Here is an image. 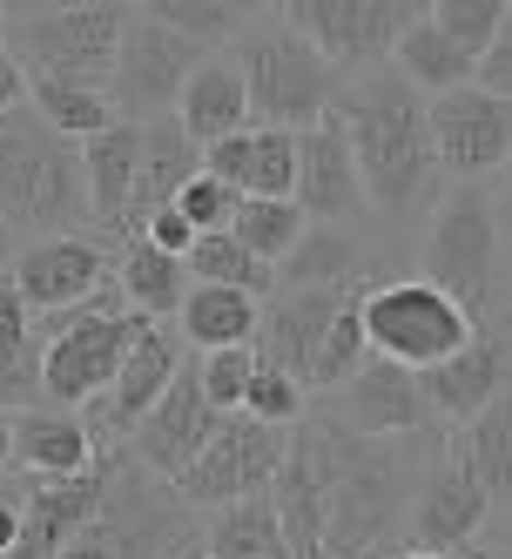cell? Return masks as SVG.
Segmentation results:
<instances>
[{
  "label": "cell",
  "instance_id": "c3c4849f",
  "mask_svg": "<svg viewBox=\"0 0 512 559\" xmlns=\"http://www.w3.org/2000/svg\"><path fill=\"white\" fill-rule=\"evenodd\" d=\"M492 210H499V223L512 229V163L499 169V195H492Z\"/></svg>",
  "mask_w": 512,
  "mask_h": 559
},
{
  "label": "cell",
  "instance_id": "ee69618b",
  "mask_svg": "<svg viewBox=\"0 0 512 559\" xmlns=\"http://www.w3.org/2000/svg\"><path fill=\"white\" fill-rule=\"evenodd\" d=\"M21 552V478H0V559Z\"/></svg>",
  "mask_w": 512,
  "mask_h": 559
},
{
  "label": "cell",
  "instance_id": "7402d4cb",
  "mask_svg": "<svg viewBox=\"0 0 512 559\" xmlns=\"http://www.w3.org/2000/svg\"><path fill=\"white\" fill-rule=\"evenodd\" d=\"M102 438L82 412H55V405H34L14 412V465L27 478H82L102 465Z\"/></svg>",
  "mask_w": 512,
  "mask_h": 559
},
{
  "label": "cell",
  "instance_id": "f6af8a7d",
  "mask_svg": "<svg viewBox=\"0 0 512 559\" xmlns=\"http://www.w3.org/2000/svg\"><path fill=\"white\" fill-rule=\"evenodd\" d=\"M459 559H512V506L492 512V526L479 533V546H465Z\"/></svg>",
  "mask_w": 512,
  "mask_h": 559
},
{
  "label": "cell",
  "instance_id": "7dc6e473",
  "mask_svg": "<svg viewBox=\"0 0 512 559\" xmlns=\"http://www.w3.org/2000/svg\"><path fill=\"white\" fill-rule=\"evenodd\" d=\"M21 250H27V243H21V236H14L8 223H0V284H14V263H21Z\"/></svg>",
  "mask_w": 512,
  "mask_h": 559
},
{
  "label": "cell",
  "instance_id": "d6986e66",
  "mask_svg": "<svg viewBox=\"0 0 512 559\" xmlns=\"http://www.w3.org/2000/svg\"><path fill=\"white\" fill-rule=\"evenodd\" d=\"M297 210L310 223H337V229H350L358 216H371L365 176H358V155H350V135L337 122V108L324 115L318 129L297 135Z\"/></svg>",
  "mask_w": 512,
  "mask_h": 559
},
{
  "label": "cell",
  "instance_id": "52a82bcc",
  "mask_svg": "<svg viewBox=\"0 0 512 559\" xmlns=\"http://www.w3.org/2000/svg\"><path fill=\"white\" fill-rule=\"evenodd\" d=\"M129 21L135 8L122 0H68V8H21L8 14V48L27 82L34 74H55V82H88L108 88L115 82V55L129 41Z\"/></svg>",
  "mask_w": 512,
  "mask_h": 559
},
{
  "label": "cell",
  "instance_id": "44dd1931",
  "mask_svg": "<svg viewBox=\"0 0 512 559\" xmlns=\"http://www.w3.org/2000/svg\"><path fill=\"white\" fill-rule=\"evenodd\" d=\"M371 290V284H365ZM358 297V290H284L277 304L263 310V331H257V357L284 365L303 391L318 378V350H324V331L337 324V310Z\"/></svg>",
  "mask_w": 512,
  "mask_h": 559
},
{
  "label": "cell",
  "instance_id": "74e56055",
  "mask_svg": "<svg viewBox=\"0 0 512 559\" xmlns=\"http://www.w3.org/2000/svg\"><path fill=\"white\" fill-rule=\"evenodd\" d=\"M243 195H257V203H297V135L290 129H257Z\"/></svg>",
  "mask_w": 512,
  "mask_h": 559
},
{
  "label": "cell",
  "instance_id": "2e32d148",
  "mask_svg": "<svg viewBox=\"0 0 512 559\" xmlns=\"http://www.w3.org/2000/svg\"><path fill=\"white\" fill-rule=\"evenodd\" d=\"M223 425H229V418L203 397V378H195V357H189V365L176 371V384H169V397L129 431V438H135V465H148L155 478H169V486H176V478L216 445Z\"/></svg>",
  "mask_w": 512,
  "mask_h": 559
},
{
  "label": "cell",
  "instance_id": "4316f807",
  "mask_svg": "<svg viewBox=\"0 0 512 559\" xmlns=\"http://www.w3.org/2000/svg\"><path fill=\"white\" fill-rule=\"evenodd\" d=\"M176 331L195 357L210 350H257V331H263V304L243 297V290H216V284H189L182 310H176Z\"/></svg>",
  "mask_w": 512,
  "mask_h": 559
},
{
  "label": "cell",
  "instance_id": "7a4b0ae2",
  "mask_svg": "<svg viewBox=\"0 0 512 559\" xmlns=\"http://www.w3.org/2000/svg\"><path fill=\"white\" fill-rule=\"evenodd\" d=\"M337 122L350 135V155H358V176H365V203L378 216H391V223L439 216L445 169H439V142H431V102L398 68L344 82Z\"/></svg>",
  "mask_w": 512,
  "mask_h": 559
},
{
  "label": "cell",
  "instance_id": "277c9868",
  "mask_svg": "<svg viewBox=\"0 0 512 559\" xmlns=\"http://www.w3.org/2000/svg\"><path fill=\"white\" fill-rule=\"evenodd\" d=\"M229 61L243 68V88H250V129L303 135V129H318L344 95V74L310 48L297 27H284L277 8H263L243 27V41H236Z\"/></svg>",
  "mask_w": 512,
  "mask_h": 559
},
{
  "label": "cell",
  "instance_id": "ab89813d",
  "mask_svg": "<svg viewBox=\"0 0 512 559\" xmlns=\"http://www.w3.org/2000/svg\"><path fill=\"white\" fill-rule=\"evenodd\" d=\"M176 210L195 223V236H223V229H236V210H243V195H236L229 182H216V176H195V182L176 195Z\"/></svg>",
  "mask_w": 512,
  "mask_h": 559
},
{
  "label": "cell",
  "instance_id": "7bdbcfd3",
  "mask_svg": "<svg viewBox=\"0 0 512 559\" xmlns=\"http://www.w3.org/2000/svg\"><path fill=\"white\" fill-rule=\"evenodd\" d=\"M479 88H486V95H499V102H512V14H505V27H499L492 55L479 61Z\"/></svg>",
  "mask_w": 512,
  "mask_h": 559
},
{
  "label": "cell",
  "instance_id": "7c38bea8",
  "mask_svg": "<svg viewBox=\"0 0 512 559\" xmlns=\"http://www.w3.org/2000/svg\"><path fill=\"white\" fill-rule=\"evenodd\" d=\"M431 142H439V169L445 182H492L505 163H512V102L486 95L479 82L459 88V95H439L431 102Z\"/></svg>",
  "mask_w": 512,
  "mask_h": 559
},
{
  "label": "cell",
  "instance_id": "b9f144b4",
  "mask_svg": "<svg viewBox=\"0 0 512 559\" xmlns=\"http://www.w3.org/2000/svg\"><path fill=\"white\" fill-rule=\"evenodd\" d=\"M142 236H148L155 250H169V257H182V263H189V250H195V243H203V236H195V223H189V216H182L176 203H169V210H155V216L142 223Z\"/></svg>",
  "mask_w": 512,
  "mask_h": 559
},
{
  "label": "cell",
  "instance_id": "bcb514c9",
  "mask_svg": "<svg viewBox=\"0 0 512 559\" xmlns=\"http://www.w3.org/2000/svg\"><path fill=\"white\" fill-rule=\"evenodd\" d=\"M14 108H27V68L0 48V115H14Z\"/></svg>",
  "mask_w": 512,
  "mask_h": 559
},
{
  "label": "cell",
  "instance_id": "8d00e7d4",
  "mask_svg": "<svg viewBox=\"0 0 512 559\" xmlns=\"http://www.w3.org/2000/svg\"><path fill=\"white\" fill-rule=\"evenodd\" d=\"M505 14H512V0H439V8H431V27H439L452 48H465L472 61H486Z\"/></svg>",
  "mask_w": 512,
  "mask_h": 559
},
{
  "label": "cell",
  "instance_id": "5b68a950",
  "mask_svg": "<svg viewBox=\"0 0 512 559\" xmlns=\"http://www.w3.org/2000/svg\"><path fill=\"white\" fill-rule=\"evenodd\" d=\"M425 284H439L472 324H492V310L505 304V223L492 210V189L459 182L445 189L439 216L425 223V250H418Z\"/></svg>",
  "mask_w": 512,
  "mask_h": 559
},
{
  "label": "cell",
  "instance_id": "d6a6232c",
  "mask_svg": "<svg viewBox=\"0 0 512 559\" xmlns=\"http://www.w3.org/2000/svg\"><path fill=\"white\" fill-rule=\"evenodd\" d=\"M452 445H459V459H465L472 472H479V486L492 492V506L505 512V506H512V391L499 397L492 412L472 418Z\"/></svg>",
  "mask_w": 512,
  "mask_h": 559
},
{
  "label": "cell",
  "instance_id": "681fc988",
  "mask_svg": "<svg viewBox=\"0 0 512 559\" xmlns=\"http://www.w3.org/2000/svg\"><path fill=\"white\" fill-rule=\"evenodd\" d=\"M14 465V412H0V472Z\"/></svg>",
  "mask_w": 512,
  "mask_h": 559
},
{
  "label": "cell",
  "instance_id": "1f68e13d",
  "mask_svg": "<svg viewBox=\"0 0 512 559\" xmlns=\"http://www.w3.org/2000/svg\"><path fill=\"white\" fill-rule=\"evenodd\" d=\"M27 108L41 115V122L61 135V142H95V135H108L122 115H115V102H108V88H88V82H55V74H34L27 82Z\"/></svg>",
  "mask_w": 512,
  "mask_h": 559
},
{
  "label": "cell",
  "instance_id": "cb8c5ba5",
  "mask_svg": "<svg viewBox=\"0 0 512 559\" xmlns=\"http://www.w3.org/2000/svg\"><path fill=\"white\" fill-rule=\"evenodd\" d=\"M371 250L358 243V229H337V223H310L303 243L277 263V297L284 290H365L378 284L371 276Z\"/></svg>",
  "mask_w": 512,
  "mask_h": 559
},
{
  "label": "cell",
  "instance_id": "9a60e30c",
  "mask_svg": "<svg viewBox=\"0 0 512 559\" xmlns=\"http://www.w3.org/2000/svg\"><path fill=\"white\" fill-rule=\"evenodd\" d=\"M115 452H122V445H108L102 465L82 472V478H27L21 472V552L14 559H61L74 539L95 526V512L108 506Z\"/></svg>",
  "mask_w": 512,
  "mask_h": 559
},
{
  "label": "cell",
  "instance_id": "30bf717a",
  "mask_svg": "<svg viewBox=\"0 0 512 559\" xmlns=\"http://www.w3.org/2000/svg\"><path fill=\"white\" fill-rule=\"evenodd\" d=\"M203 61H210V55L195 48V41H182L176 27H163L155 14L135 8L129 41H122V55H115V82H108L115 115H122V122H135V129L169 122L176 102H182V88H189V74L203 68Z\"/></svg>",
  "mask_w": 512,
  "mask_h": 559
},
{
  "label": "cell",
  "instance_id": "836d02e7",
  "mask_svg": "<svg viewBox=\"0 0 512 559\" xmlns=\"http://www.w3.org/2000/svg\"><path fill=\"white\" fill-rule=\"evenodd\" d=\"M142 14H155L163 27H176L182 41H195L203 55H216V48H236V41H243V27H250L263 8H229V0H148Z\"/></svg>",
  "mask_w": 512,
  "mask_h": 559
},
{
  "label": "cell",
  "instance_id": "ba28073f",
  "mask_svg": "<svg viewBox=\"0 0 512 559\" xmlns=\"http://www.w3.org/2000/svg\"><path fill=\"white\" fill-rule=\"evenodd\" d=\"M358 310H365L371 357H391V365H405L418 378L439 371L445 357H459L479 337V324H472L439 284H425V276H378L358 297Z\"/></svg>",
  "mask_w": 512,
  "mask_h": 559
},
{
  "label": "cell",
  "instance_id": "d4e9b609",
  "mask_svg": "<svg viewBox=\"0 0 512 559\" xmlns=\"http://www.w3.org/2000/svg\"><path fill=\"white\" fill-rule=\"evenodd\" d=\"M176 122L195 148H216L229 135L250 129V88H243V68H236L229 55H210L203 68L189 74V88L176 102Z\"/></svg>",
  "mask_w": 512,
  "mask_h": 559
},
{
  "label": "cell",
  "instance_id": "83f0119b",
  "mask_svg": "<svg viewBox=\"0 0 512 559\" xmlns=\"http://www.w3.org/2000/svg\"><path fill=\"white\" fill-rule=\"evenodd\" d=\"M189 263L182 257H169V250H155L148 236L135 229V236H122V250H115V290L129 297V310L135 317H148V324H163V317H176L182 310V297H189Z\"/></svg>",
  "mask_w": 512,
  "mask_h": 559
},
{
  "label": "cell",
  "instance_id": "3957f363",
  "mask_svg": "<svg viewBox=\"0 0 512 559\" xmlns=\"http://www.w3.org/2000/svg\"><path fill=\"white\" fill-rule=\"evenodd\" d=\"M0 223H8L21 243L95 229L82 148L61 142L34 108L0 115Z\"/></svg>",
  "mask_w": 512,
  "mask_h": 559
},
{
  "label": "cell",
  "instance_id": "f1b7e54d",
  "mask_svg": "<svg viewBox=\"0 0 512 559\" xmlns=\"http://www.w3.org/2000/svg\"><path fill=\"white\" fill-rule=\"evenodd\" d=\"M41 365H48L41 324H34V310L14 297V284H0V412H34V405H48Z\"/></svg>",
  "mask_w": 512,
  "mask_h": 559
},
{
  "label": "cell",
  "instance_id": "4fadbf2b",
  "mask_svg": "<svg viewBox=\"0 0 512 559\" xmlns=\"http://www.w3.org/2000/svg\"><path fill=\"white\" fill-rule=\"evenodd\" d=\"M492 492L479 486V472H472L465 459H459V445H439L431 452V465H425V478H418V499H412V546H425V552H465V546H479V533L492 526Z\"/></svg>",
  "mask_w": 512,
  "mask_h": 559
},
{
  "label": "cell",
  "instance_id": "f907efd6",
  "mask_svg": "<svg viewBox=\"0 0 512 559\" xmlns=\"http://www.w3.org/2000/svg\"><path fill=\"white\" fill-rule=\"evenodd\" d=\"M391 559H452V552H425V546H398Z\"/></svg>",
  "mask_w": 512,
  "mask_h": 559
},
{
  "label": "cell",
  "instance_id": "4dcf8cb0",
  "mask_svg": "<svg viewBox=\"0 0 512 559\" xmlns=\"http://www.w3.org/2000/svg\"><path fill=\"white\" fill-rule=\"evenodd\" d=\"M391 68L405 74V82L425 95V102H439V95H459V88H472L479 82V61H472L465 48H452L439 27H431V8H425V21L398 41V55H391Z\"/></svg>",
  "mask_w": 512,
  "mask_h": 559
},
{
  "label": "cell",
  "instance_id": "484cf974",
  "mask_svg": "<svg viewBox=\"0 0 512 559\" xmlns=\"http://www.w3.org/2000/svg\"><path fill=\"white\" fill-rule=\"evenodd\" d=\"M195 176H203V148L182 135L176 115H169V122H148L142 129V182H135V210H129V229L122 236H135L155 210H169Z\"/></svg>",
  "mask_w": 512,
  "mask_h": 559
},
{
  "label": "cell",
  "instance_id": "8992f818",
  "mask_svg": "<svg viewBox=\"0 0 512 559\" xmlns=\"http://www.w3.org/2000/svg\"><path fill=\"white\" fill-rule=\"evenodd\" d=\"M34 324H41V344H48V365H41L48 405L55 412H88L95 397L122 378L135 337L148 331V317H135L122 290H102L95 304L61 310V317H34Z\"/></svg>",
  "mask_w": 512,
  "mask_h": 559
},
{
  "label": "cell",
  "instance_id": "816d5d0a",
  "mask_svg": "<svg viewBox=\"0 0 512 559\" xmlns=\"http://www.w3.org/2000/svg\"><path fill=\"white\" fill-rule=\"evenodd\" d=\"M0 41H8V14H0Z\"/></svg>",
  "mask_w": 512,
  "mask_h": 559
},
{
  "label": "cell",
  "instance_id": "e0dca14e",
  "mask_svg": "<svg viewBox=\"0 0 512 559\" xmlns=\"http://www.w3.org/2000/svg\"><path fill=\"white\" fill-rule=\"evenodd\" d=\"M324 418H337L344 431H365V438H425V431H439L431 425V405H425V378L391 365V357H371L344 391H331Z\"/></svg>",
  "mask_w": 512,
  "mask_h": 559
},
{
  "label": "cell",
  "instance_id": "ffe728a7",
  "mask_svg": "<svg viewBox=\"0 0 512 559\" xmlns=\"http://www.w3.org/2000/svg\"><path fill=\"white\" fill-rule=\"evenodd\" d=\"M505 391H512V350L492 331H479L459 357H445L439 371H425V405H431V425L439 431L445 425L465 431L479 412H492Z\"/></svg>",
  "mask_w": 512,
  "mask_h": 559
},
{
  "label": "cell",
  "instance_id": "603a6c76",
  "mask_svg": "<svg viewBox=\"0 0 512 559\" xmlns=\"http://www.w3.org/2000/svg\"><path fill=\"white\" fill-rule=\"evenodd\" d=\"M82 176H88V216L95 236H122L135 210V182H142V129L115 122L108 135L82 142Z\"/></svg>",
  "mask_w": 512,
  "mask_h": 559
},
{
  "label": "cell",
  "instance_id": "6da1fadb",
  "mask_svg": "<svg viewBox=\"0 0 512 559\" xmlns=\"http://www.w3.org/2000/svg\"><path fill=\"white\" fill-rule=\"evenodd\" d=\"M431 452H439V431L365 438L310 412L290 431V459L270 492L297 559H391L398 526H412V499Z\"/></svg>",
  "mask_w": 512,
  "mask_h": 559
},
{
  "label": "cell",
  "instance_id": "8fae6325",
  "mask_svg": "<svg viewBox=\"0 0 512 559\" xmlns=\"http://www.w3.org/2000/svg\"><path fill=\"white\" fill-rule=\"evenodd\" d=\"M284 459H290V431L257 425V418H229L216 431V445L176 478V492H182L189 512H223V506H243V499L277 492Z\"/></svg>",
  "mask_w": 512,
  "mask_h": 559
},
{
  "label": "cell",
  "instance_id": "9c48e42d",
  "mask_svg": "<svg viewBox=\"0 0 512 559\" xmlns=\"http://www.w3.org/2000/svg\"><path fill=\"white\" fill-rule=\"evenodd\" d=\"M284 27H297L344 82L391 68L398 41L425 21V0H284Z\"/></svg>",
  "mask_w": 512,
  "mask_h": 559
},
{
  "label": "cell",
  "instance_id": "d590c367",
  "mask_svg": "<svg viewBox=\"0 0 512 559\" xmlns=\"http://www.w3.org/2000/svg\"><path fill=\"white\" fill-rule=\"evenodd\" d=\"M303 229H310V216L297 210V203H257V195H243V210H236V243H243L257 263H270L277 270L297 243H303Z\"/></svg>",
  "mask_w": 512,
  "mask_h": 559
},
{
  "label": "cell",
  "instance_id": "e575fe53",
  "mask_svg": "<svg viewBox=\"0 0 512 559\" xmlns=\"http://www.w3.org/2000/svg\"><path fill=\"white\" fill-rule=\"evenodd\" d=\"M189 276H195V284H216V290H243V297H257V304L277 290V270L257 263L229 229H223V236H203V243L189 250Z\"/></svg>",
  "mask_w": 512,
  "mask_h": 559
},
{
  "label": "cell",
  "instance_id": "5bb4252c",
  "mask_svg": "<svg viewBox=\"0 0 512 559\" xmlns=\"http://www.w3.org/2000/svg\"><path fill=\"white\" fill-rule=\"evenodd\" d=\"M102 290H115V257L102 250V236H48V243H27L14 263V297L34 317H61L82 310Z\"/></svg>",
  "mask_w": 512,
  "mask_h": 559
},
{
  "label": "cell",
  "instance_id": "60d3db41",
  "mask_svg": "<svg viewBox=\"0 0 512 559\" xmlns=\"http://www.w3.org/2000/svg\"><path fill=\"white\" fill-rule=\"evenodd\" d=\"M250 148H257V129H243V135L203 148V176H216V182H229L236 195H243V182H250Z\"/></svg>",
  "mask_w": 512,
  "mask_h": 559
},
{
  "label": "cell",
  "instance_id": "f35d334b",
  "mask_svg": "<svg viewBox=\"0 0 512 559\" xmlns=\"http://www.w3.org/2000/svg\"><path fill=\"white\" fill-rule=\"evenodd\" d=\"M195 378H203V397L223 418H243L250 378H257V350H210V357H195Z\"/></svg>",
  "mask_w": 512,
  "mask_h": 559
},
{
  "label": "cell",
  "instance_id": "ac0fdd59",
  "mask_svg": "<svg viewBox=\"0 0 512 559\" xmlns=\"http://www.w3.org/2000/svg\"><path fill=\"white\" fill-rule=\"evenodd\" d=\"M182 365H189L182 331H176V324H148V331L135 337V350H129L122 378H115V384L95 397V405L82 412V418L95 425V438H122V431H135V425L169 397V384H176Z\"/></svg>",
  "mask_w": 512,
  "mask_h": 559
},
{
  "label": "cell",
  "instance_id": "f546056e",
  "mask_svg": "<svg viewBox=\"0 0 512 559\" xmlns=\"http://www.w3.org/2000/svg\"><path fill=\"white\" fill-rule=\"evenodd\" d=\"M203 552L210 559H297L270 492L243 499V506H223V512H203Z\"/></svg>",
  "mask_w": 512,
  "mask_h": 559
}]
</instances>
